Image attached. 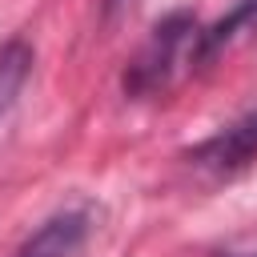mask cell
I'll list each match as a JSON object with an SVG mask.
<instances>
[{
	"label": "cell",
	"mask_w": 257,
	"mask_h": 257,
	"mask_svg": "<svg viewBox=\"0 0 257 257\" xmlns=\"http://www.w3.org/2000/svg\"><path fill=\"white\" fill-rule=\"evenodd\" d=\"M253 16H257V0H237L229 16H221L217 24H209L205 32H197V40H193V60H209L221 44H229V40L237 36V28H245Z\"/></svg>",
	"instance_id": "5b68a950"
},
{
	"label": "cell",
	"mask_w": 257,
	"mask_h": 257,
	"mask_svg": "<svg viewBox=\"0 0 257 257\" xmlns=\"http://www.w3.org/2000/svg\"><path fill=\"white\" fill-rule=\"evenodd\" d=\"M245 257H257V253H245Z\"/></svg>",
	"instance_id": "8992f818"
},
{
	"label": "cell",
	"mask_w": 257,
	"mask_h": 257,
	"mask_svg": "<svg viewBox=\"0 0 257 257\" xmlns=\"http://www.w3.org/2000/svg\"><path fill=\"white\" fill-rule=\"evenodd\" d=\"M185 161L197 173H205L209 181H229L241 169H249L257 161V108L237 116V120H229L225 128H217L201 145H193L185 153Z\"/></svg>",
	"instance_id": "7a4b0ae2"
},
{
	"label": "cell",
	"mask_w": 257,
	"mask_h": 257,
	"mask_svg": "<svg viewBox=\"0 0 257 257\" xmlns=\"http://www.w3.org/2000/svg\"><path fill=\"white\" fill-rule=\"evenodd\" d=\"M189 40H197V20H193L189 8H177V12L161 16V20L149 28L145 44L137 48V56L128 60V68H124V76H120L124 92L137 96V100L165 92L169 80H173L177 60H181V48H185Z\"/></svg>",
	"instance_id": "6da1fadb"
},
{
	"label": "cell",
	"mask_w": 257,
	"mask_h": 257,
	"mask_svg": "<svg viewBox=\"0 0 257 257\" xmlns=\"http://www.w3.org/2000/svg\"><path fill=\"white\" fill-rule=\"evenodd\" d=\"M88 237V213L84 209H64L36 225V233L16 249V257H72Z\"/></svg>",
	"instance_id": "3957f363"
},
{
	"label": "cell",
	"mask_w": 257,
	"mask_h": 257,
	"mask_svg": "<svg viewBox=\"0 0 257 257\" xmlns=\"http://www.w3.org/2000/svg\"><path fill=\"white\" fill-rule=\"evenodd\" d=\"M32 60H36V52H32V44L24 36H8L0 44V116L24 92V84L32 76Z\"/></svg>",
	"instance_id": "277c9868"
}]
</instances>
